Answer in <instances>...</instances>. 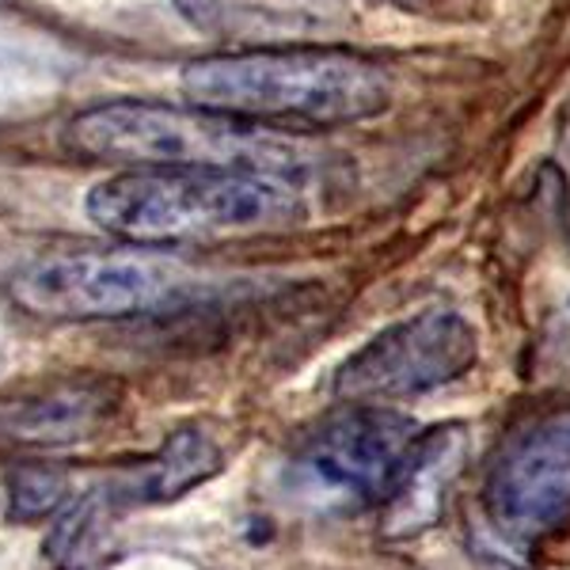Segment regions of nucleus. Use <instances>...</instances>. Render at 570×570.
I'll return each instance as SVG.
<instances>
[{
	"instance_id": "1",
	"label": "nucleus",
	"mask_w": 570,
	"mask_h": 570,
	"mask_svg": "<svg viewBox=\"0 0 570 570\" xmlns=\"http://www.w3.org/2000/svg\"><path fill=\"white\" fill-rule=\"evenodd\" d=\"M195 107L263 126H354L392 107L384 66L338 46H255L198 58L179 77Z\"/></svg>"
},
{
	"instance_id": "2",
	"label": "nucleus",
	"mask_w": 570,
	"mask_h": 570,
	"mask_svg": "<svg viewBox=\"0 0 570 570\" xmlns=\"http://www.w3.org/2000/svg\"><path fill=\"white\" fill-rule=\"evenodd\" d=\"M88 217L130 244H183L285 228L305 217L297 183L252 168H130L88 195Z\"/></svg>"
},
{
	"instance_id": "3",
	"label": "nucleus",
	"mask_w": 570,
	"mask_h": 570,
	"mask_svg": "<svg viewBox=\"0 0 570 570\" xmlns=\"http://www.w3.org/2000/svg\"><path fill=\"white\" fill-rule=\"evenodd\" d=\"M77 153L126 168H252L297 179L312 168V149L274 126L220 115L209 107L104 104L72 118Z\"/></svg>"
},
{
	"instance_id": "4",
	"label": "nucleus",
	"mask_w": 570,
	"mask_h": 570,
	"mask_svg": "<svg viewBox=\"0 0 570 570\" xmlns=\"http://www.w3.org/2000/svg\"><path fill=\"white\" fill-rule=\"evenodd\" d=\"M419 441V426L384 403H346L289 456L285 483L312 510L346 513L381 505Z\"/></svg>"
},
{
	"instance_id": "5",
	"label": "nucleus",
	"mask_w": 570,
	"mask_h": 570,
	"mask_svg": "<svg viewBox=\"0 0 570 570\" xmlns=\"http://www.w3.org/2000/svg\"><path fill=\"white\" fill-rule=\"evenodd\" d=\"M480 362V335L453 308H426L384 327L338 365L331 392L343 403L415 400L461 381Z\"/></svg>"
},
{
	"instance_id": "6",
	"label": "nucleus",
	"mask_w": 570,
	"mask_h": 570,
	"mask_svg": "<svg viewBox=\"0 0 570 570\" xmlns=\"http://www.w3.org/2000/svg\"><path fill=\"white\" fill-rule=\"evenodd\" d=\"M168 278L149 259L110 252L46 255L12 278V301L42 320H118L153 308Z\"/></svg>"
},
{
	"instance_id": "7",
	"label": "nucleus",
	"mask_w": 570,
	"mask_h": 570,
	"mask_svg": "<svg viewBox=\"0 0 570 570\" xmlns=\"http://www.w3.org/2000/svg\"><path fill=\"white\" fill-rule=\"evenodd\" d=\"M491 525L537 548L570 525V426H540L505 445L483 487Z\"/></svg>"
},
{
	"instance_id": "8",
	"label": "nucleus",
	"mask_w": 570,
	"mask_h": 570,
	"mask_svg": "<svg viewBox=\"0 0 570 570\" xmlns=\"http://www.w3.org/2000/svg\"><path fill=\"white\" fill-rule=\"evenodd\" d=\"M202 31L244 42H297L351 23L354 0H176Z\"/></svg>"
},
{
	"instance_id": "9",
	"label": "nucleus",
	"mask_w": 570,
	"mask_h": 570,
	"mask_svg": "<svg viewBox=\"0 0 570 570\" xmlns=\"http://www.w3.org/2000/svg\"><path fill=\"white\" fill-rule=\"evenodd\" d=\"M122 389L115 381H69L42 395L0 407V434L23 445H72L115 415Z\"/></svg>"
},
{
	"instance_id": "10",
	"label": "nucleus",
	"mask_w": 570,
	"mask_h": 570,
	"mask_svg": "<svg viewBox=\"0 0 570 570\" xmlns=\"http://www.w3.org/2000/svg\"><path fill=\"white\" fill-rule=\"evenodd\" d=\"M464 461L461 426H445L434 434H419L407 461L384 494V537H415L430 529L441 513L449 483L456 480Z\"/></svg>"
},
{
	"instance_id": "11",
	"label": "nucleus",
	"mask_w": 570,
	"mask_h": 570,
	"mask_svg": "<svg viewBox=\"0 0 570 570\" xmlns=\"http://www.w3.org/2000/svg\"><path fill=\"white\" fill-rule=\"evenodd\" d=\"M217 472H220L217 441L202 434V430H176L153 456H145L130 472L115 475L104 494L118 510H130V505H164L183 499V494L195 491L206 480H214Z\"/></svg>"
},
{
	"instance_id": "12",
	"label": "nucleus",
	"mask_w": 570,
	"mask_h": 570,
	"mask_svg": "<svg viewBox=\"0 0 570 570\" xmlns=\"http://www.w3.org/2000/svg\"><path fill=\"white\" fill-rule=\"evenodd\" d=\"M115 510L118 505L104 491H96L72 502L66 513H58V521L50 525V537H46L50 563L58 570H88L107 544V521Z\"/></svg>"
},
{
	"instance_id": "13",
	"label": "nucleus",
	"mask_w": 570,
	"mask_h": 570,
	"mask_svg": "<svg viewBox=\"0 0 570 570\" xmlns=\"http://www.w3.org/2000/svg\"><path fill=\"white\" fill-rule=\"evenodd\" d=\"M8 491H12V518L39 521L66 502L69 480L61 472H53V468L31 464V468H20V472L12 475Z\"/></svg>"
}]
</instances>
